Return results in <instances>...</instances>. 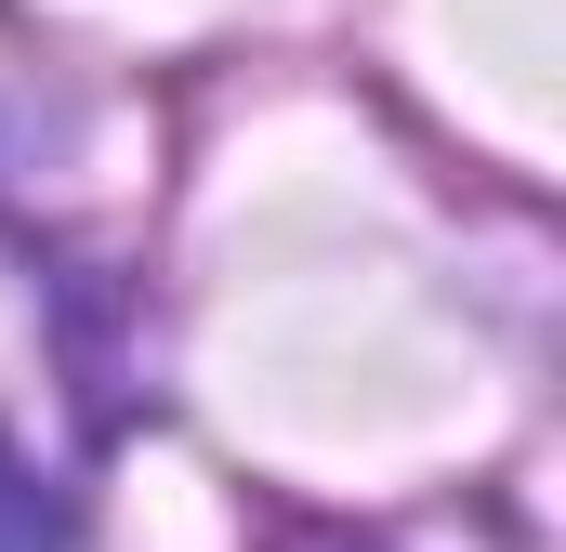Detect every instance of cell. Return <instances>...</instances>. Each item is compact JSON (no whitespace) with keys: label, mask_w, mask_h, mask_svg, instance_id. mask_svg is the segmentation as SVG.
<instances>
[{"label":"cell","mask_w":566,"mask_h":552,"mask_svg":"<svg viewBox=\"0 0 566 552\" xmlns=\"http://www.w3.org/2000/svg\"><path fill=\"white\" fill-rule=\"evenodd\" d=\"M0 552H80V513H66V487L0 434Z\"/></svg>","instance_id":"obj_1"}]
</instances>
